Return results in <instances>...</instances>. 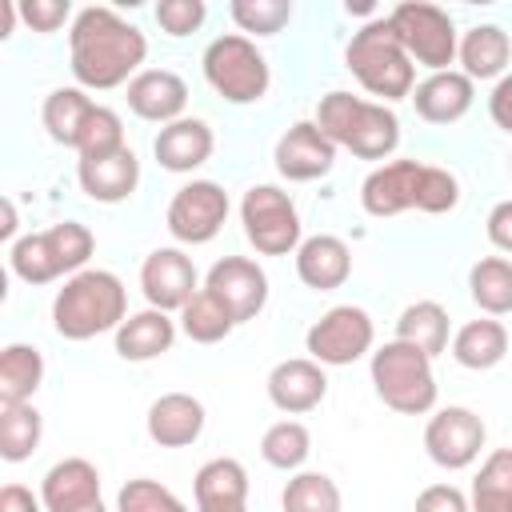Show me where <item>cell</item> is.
Here are the masks:
<instances>
[{
    "label": "cell",
    "mask_w": 512,
    "mask_h": 512,
    "mask_svg": "<svg viewBox=\"0 0 512 512\" xmlns=\"http://www.w3.org/2000/svg\"><path fill=\"white\" fill-rule=\"evenodd\" d=\"M68 56H72V76L80 88H120L128 76L144 72L148 40L136 24L120 20L112 8H84L72 20L68 32Z\"/></svg>",
    "instance_id": "obj_1"
},
{
    "label": "cell",
    "mask_w": 512,
    "mask_h": 512,
    "mask_svg": "<svg viewBox=\"0 0 512 512\" xmlns=\"http://www.w3.org/2000/svg\"><path fill=\"white\" fill-rule=\"evenodd\" d=\"M128 320V288L108 268H84L64 280L52 300V328L64 340H92Z\"/></svg>",
    "instance_id": "obj_2"
},
{
    "label": "cell",
    "mask_w": 512,
    "mask_h": 512,
    "mask_svg": "<svg viewBox=\"0 0 512 512\" xmlns=\"http://www.w3.org/2000/svg\"><path fill=\"white\" fill-rule=\"evenodd\" d=\"M316 124H320V132L336 148H348L360 160H384L400 144V120H396L392 108L372 104V100H360V96L340 92V88L328 92V96H320Z\"/></svg>",
    "instance_id": "obj_3"
},
{
    "label": "cell",
    "mask_w": 512,
    "mask_h": 512,
    "mask_svg": "<svg viewBox=\"0 0 512 512\" xmlns=\"http://www.w3.org/2000/svg\"><path fill=\"white\" fill-rule=\"evenodd\" d=\"M344 64L360 80V88L380 96V100H404L416 88L412 56L404 52L388 16L368 20L360 32H352V40L344 48Z\"/></svg>",
    "instance_id": "obj_4"
},
{
    "label": "cell",
    "mask_w": 512,
    "mask_h": 512,
    "mask_svg": "<svg viewBox=\"0 0 512 512\" xmlns=\"http://www.w3.org/2000/svg\"><path fill=\"white\" fill-rule=\"evenodd\" d=\"M92 248H96L92 232L76 220H64V224H52L48 232H28V236L12 240L8 244V268L24 284H52L60 276L84 272Z\"/></svg>",
    "instance_id": "obj_5"
},
{
    "label": "cell",
    "mask_w": 512,
    "mask_h": 512,
    "mask_svg": "<svg viewBox=\"0 0 512 512\" xmlns=\"http://www.w3.org/2000/svg\"><path fill=\"white\" fill-rule=\"evenodd\" d=\"M372 388L384 400V408L400 412V416H424L436 408V372H432V356H424L420 348L404 344V340H388L372 352Z\"/></svg>",
    "instance_id": "obj_6"
},
{
    "label": "cell",
    "mask_w": 512,
    "mask_h": 512,
    "mask_svg": "<svg viewBox=\"0 0 512 512\" xmlns=\"http://www.w3.org/2000/svg\"><path fill=\"white\" fill-rule=\"evenodd\" d=\"M204 80L228 104H256L268 92L272 76H268L264 52L248 36L228 32V36H216L204 48Z\"/></svg>",
    "instance_id": "obj_7"
},
{
    "label": "cell",
    "mask_w": 512,
    "mask_h": 512,
    "mask_svg": "<svg viewBox=\"0 0 512 512\" xmlns=\"http://www.w3.org/2000/svg\"><path fill=\"white\" fill-rule=\"evenodd\" d=\"M240 224L260 256H288L300 248V212L276 184H252L240 200Z\"/></svg>",
    "instance_id": "obj_8"
},
{
    "label": "cell",
    "mask_w": 512,
    "mask_h": 512,
    "mask_svg": "<svg viewBox=\"0 0 512 512\" xmlns=\"http://www.w3.org/2000/svg\"><path fill=\"white\" fill-rule=\"evenodd\" d=\"M388 20H392L404 52L412 56V64H424L432 72H448L460 44H456V24L444 8L424 4V0H404L388 12Z\"/></svg>",
    "instance_id": "obj_9"
},
{
    "label": "cell",
    "mask_w": 512,
    "mask_h": 512,
    "mask_svg": "<svg viewBox=\"0 0 512 512\" xmlns=\"http://www.w3.org/2000/svg\"><path fill=\"white\" fill-rule=\"evenodd\" d=\"M372 340H376L372 316L356 304H336L308 328L304 348L316 364L344 368V364H356L364 352H372Z\"/></svg>",
    "instance_id": "obj_10"
},
{
    "label": "cell",
    "mask_w": 512,
    "mask_h": 512,
    "mask_svg": "<svg viewBox=\"0 0 512 512\" xmlns=\"http://www.w3.org/2000/svg\"><path fill=\"white\" fill-rule=\"evenodd\" d=\"M228 220V192L216 180H192L168 200L164 224L180 244H208Z\"/></svg>",
    "instance_id": "obj_11"
},
{
    "label": "cell",
    "mask_w": 512,
    "mask_h": 512,
    "mask_svg": "<svg viewBox=\"0 0 512 512\" xmlns=\"http://www.w3.org/2000/svg\"><path fill=\"white\" fill-rule=\"evenodd\" d=\"M484 436H488L484 420L464 404H448L424 424V448H428L432 464H440L448 472H460V468L476 464V456L484 448Z\"/></svg>",
    "instance_id": "obj_12"
},
{
    "label": "cell",
    "mask_w": 512,
    "mask_h": 512,
    "mask_svg": "<svg viewBox=\"0 0 512 512\" xmlns=\"http://www.w3.org/2000/svg\"><path fill=\"white\" fill-rule=\"evenodd\" d=\"M204 288L232 312L236 324H248L268 304V272L248 256H224L208 268Z\"/></svg>",
    "instance_id": "obj_13"
},
{
    "label": "cell",
    "mask_w": 512,
    "mask_h": 512,
    "mask_svg": "<svg viewBox=\"0 0 512 512\" xmlns=\"http://www.w3.org/2000/svg\"><path fill=\"white\" fill-rule=\"evenodd\" d=\"M140 292L148 308L180 312L200 288H196V264L180 248H156L140 264Z\"/></svg>",
    "instance_id": "obj_14"
},
{
    "label": "cell",
    "mask_w": 512,
    "mask_h": 512,
    "mask_svg": "<svg viewBox=\"0 0 512 512\" xmlns=\"http://www.w3.org/2000/svg\"><path fill=\"white\" fill-rule=\"evenodd\" d=\"M428 164L420 160H388L372 168L360 184V204L368 216H396L404 208H420V188H424Z\"/></svg>",
    "instance_id": "obj_15"
},
{
    "label": "cell",
    "mask_w": 512,
    "mask_h": 512,
    "mask_svg": "<svg viewBox=\"0 0 512 512\" xmlns=\"http://www.w3.org/2000/svg\"><path fill=\"white\" fill-rule=\"evenodd\" d=\"M272 160H276V172H280L284 180L304 184V180H320V176L332 172V164H336V144L320 132L316 120H296V124L276 140Z\"/></svg>",
    "instance_id": "obj_16"
},
{
    "label": "cell",
    "mask_w": 512,
    "mask_h": 512,
    "mask_svg": "<svg viewBox=\"0 0 512 512\" xmlns=\"http://www.w3.org/2000/svg\"><path fill=\"white\" fill-rule=\"evenodd\" d=\"M324 396H328V376H324V364H316L312 356L280 360V364L268 372V400H272L280 412H288V416L312 412Z\"/></svg>",
    "instance_id": "obj_17"
},
{
    "label": "cell",
    "mask_w": 512,
    "mask_h": 512,
    "mask_svg": "<svg viewBox=\"0 0 512 512\" xmlns=\"http://www.w3.org/2000/svg\"><path fill=\"white\" fill-rule=\"evenodd\" d=\"M76 180H80V188H84L88 200H96V204H120L140 184V160L124 144V148H116L108 156L76 160Z\"/></svg>",
    "instance_id": "obj_18"
},
{
    "label": "cell",
    "mask_w": 512,
    "mask_h": 512,
    "mask_svg": "<svg viewBox=\"0 0 512 512\" xmlns=\"http://www.w3.org/2000/svg\"><path fill=\"white\" fill-rule=\"evenodd\" d=\"M184 104H188V84L168 68H144L128 80V108L140 120L172 124L184 116Z\"/></svg>",
    "instance_id": "obj_19"
},
{
    "label": "cell",
    "mask_w": 512,
    "mask_h": 512,
    "mask_svg": "<svg viewBox=\"0 0 512 512\" xmlns=\"http://www.w3.org/2000/svg\"><path fill=\"white\" fill-rule=\"evenodd\" d=\"M204 404L192 392H164L148 408V436L160 448H188L204 432Z\"/></svg>",
    "instance_id": "obj_20"
},
{
    "label": "cell",
    "mask_w": 512,
    "mask_h": 512,
    "mask_svg": "<svg viewBox=\"0 0 512 512\" xmlns=\"http://www.w3.org/2000/svg\"><path fill=\"white\" fill-rule=\"evenodd\" d=\"M40 500H44V512H76V508H88L100 500V472L92 460L84 456H68V460H56L44 480H40Z\"/></svg>",
    "instance_id": "obj_21"
},
{
    "label": "cell",
    "mask_w": 512,
    "mask_h": 512,
    "mask_svg": "<svg viewBox=\"0 0 512 512\" xmlns=\"http://www.w3.org/2000/svg\"><path fill=\"white\" fill-rule=\"evenodd\" d=\"M212 148H216V136L196 116H180V120L164 124L152 140V152L164 172H192L212 156Z\"/></svg>",
    "instance_id": "obj_22"
},
{
    "label": "cell",
    "mask_w": 512,
    "mask_h": 512,
    "mask_svg": "<svg viewBox=\"0 0 512 512\" xmlns=\"http://www.w3.org/2000/svg\"><path fill=\"white\" fill-rule=\"evenodd\" d=\"M296 276L300 284L316 288V292H332L352 276V252L340 236L332 232H316L308 240H300L296 248Z\"/></svg>",
    "instance_id": "obj_23"
},
{
    "label": "cell",
    "mask_w": 512,
    "mask_h": 512,
    "mask_svg": "<svg viewBox=\"0 0 512 512\" xmlns=\"http://www.w3.org/2000/svg\"><path fill=\"white\" fill-rule=\"evenodd\" d=\"M472 80L464 72H432L428 80H420L412 88V104H416V116L428 120V124H456L468 108H472Z\"/></svg>",
    "instance_id": "obj_24"
},
{
    "label": "cell",
    "mask_w": 512,
    "mask_h": 512,
    "mask_svg": "<svg viewBox=\"0 0 512 512\" xmlns=\"http://www.w3.org/2000/svg\"><path fill=\"white\" fill-rule=\"evenodd\" d=\"M172 340H176V320L160 308H144V312H132L116 328V356L144 364V360L164 356L172 348Z\"/></svg>",
    "instance_id": "obj_25"
},
{
    "label": "cell",
    "mask_w": 512,
    "mask_h": 512,
    "mask_svg": "<svg viewBox=\"0 0 512 512\" xmlns=\"http://www.w3.org/2000/svg\"><path fill=\"white\" fill-rule=\"evenodd\" d=\"M192 492H196V508H248V472L240 460L216 456L200 464Z\"/></svg>",
    "instance_id": "obj_26"
},
{
    "label": "cell",
    "mask_w": 512,
    "mask_h": 512,
    "mask_svg": "<svg viewBox=\"0 0 512 512\" xmlns=\"http://www.w3.org/2000/svg\"><path fill=\"white\" fill-rule=\"evenodd\" d=\"M460 64H464V76L468 80H492L508 68L512 60V40L500 24H476L464 32L460 40Z\"/></svg>",
    "instance_id": "obj_27"
},
{
    "label": "cell",
    "mask_w": 512,
    "mask_h": 512,
    "mask_svg": "<svg viewBox=\"0 0 512 512\" xmlns=\"http://www.w3.org/2000/svg\"><path fill=\"white\" fill-rule=\"evenodd\" d=\"M452 356L460 368H472V372H484V368H496L504 356H508V328L500 320H468L456 336H452Z\"/></svg>",
    "instance_id": "obj_28"
},
{
    "label": "cell",
    "mask_w": 512,
    "mask_h": 512,
    "mask_svg": "<svg viewBox=\"0 0 512 512\" xmlns=\"http://www.w3.org/2000/svg\"><path fill=\"white\" fill-rule=\"evenodd\" d=\"M96 112V104L84 96V88H52L44 96V108H40V120L48 128V136L64 148H76L84 128H88V116Z\"/></svg>",
    "instance_id": "obj_29"
},
{
    "label": "cell",
    "mask_w": 512,
    "mask_h": 512,
    "mask_svg": "<svg viewBox=\"0 0 512 512\" xmlns=\"http://www.w3.org/2000/svg\"><path fill=\"white\" fill-rule=\"evenodd\" d=\"M44 380V356L32 344H8L0 352V404H28Z\"/></svg>",
    "instance_id": "obj_30"
},
{
    "label": "cell",
    "mask_w": 512,
    "mask_h": 512,
    "mask_svg": "<svg viewBox=\"0 0 512 512\" xmlns=\"http://www.w3.org/2000/svg\"><path fill=\"white\" fill-rule=\"evenodd\" d=\"M396 340L420 348L424 356H440L448 348V312L436 300H416L396 320Z\"/></svg>",
    "instance_id": "obj_31"
},
{
    "label": "cell",
    "mask_w": 512,
    "mask_h": 512,
    "mask_svg": "<svg viewBox=\"0 0 512 512\" xmlns=\"http://www.w3.org/2000/svg\"><path fill=\"white\" fill-rule=\"evenodd\" d=\"M468 292L480 312L488 316H508L512 312V260L504 256H484L468 272Z\"/></svg>",
    "instance_id": "obj_32"
},
{
    "label": "cell",
    "mask_w": 512,
    "mask_h": 512,
    "mask_svg": "<svg viewBox=\"0 0 512 512\" xmlns=\"http://www.w3.org/2000/svg\"><path fill=\"white\" fill-rule=\"evenodd\" d=\"M468 504L472 512H512V448H496L484 456Z\"/></svg>",
    "instance_id": "obj_33"
},
{
    "label": "cell",
    "mask_w": 512,
    "mask_h": 512,
    "mask_svg": "<svg viewBox=\"0 0 512 512\" xmlns=\"http://www.w3.org/2000/svg\"><path fill=\"white\" fill-rule=\"evenodd\" d=\"M40 436H44V420L32 408V400L28 404H0V456L8 464L28 460L40 448Z\"/></svg>",
    "instance_id": "obj_34"
},
{
    "label": "cell",
    "mask_w": 512,
    "mask_h": 512,
    "mask_svg": "<svg viewBox=\"0 0 512 512\" xmlns=\"http://www.w3.org/2000/svg\"><path fill=\"white\" fill-rule=\"evenodd\" d=\"M232 328H236L232 312H228L208 288H200V292L180 308V332H184L192 344H220Z\"/></svg>",
    "instance_id": "obj_35"
},
{
    "label": "cell",
    "mask_w": 512,
    "mask_h": 512,
    "mask_svg": "<svg viewBox=\"0 0 512 512\" xmlns=\"http://www.w3.org/2000/svg\"><path fill=\"white\" fill-rule=\"evenodd\" d=\"M340 504L344 496L328 472H296L280 496L284 512H340Z\"/></svg>",
    "instance_id": "obj_36"
},
{
    "label": "cell",
    "mask_w": 512,
    "mask_h": 512,
    "mask_svg": "<svg viewBox=\"0 0 512 512\" xmlns=\"http://www.w3.org/2000/svg\"><path fill=\"white\" fill-rule=\"evenodd\" d=\"M312 452V432L300 420H276L264 436H260V456L280 468V472H296Z\"/></svg>",
    "instance_id": "obj_37"
},
{
    "label": "cell",
    "mask_w": 512,
    "mask_h": 512,
    "mask_svg": "<svg viewBox=\"0 0 512 512\" xmlns=\"http://www.w3.org/2000/svg\"><path fill=\"white\" fill-rule=\"evenodd\" d=\"M116 512H188V504L164 488L160 480H148V476H136L120 488L116 496Z\"/></svg>",
    "instance_id": "obj_38"
},
{
    "label": "cell",
    "mask_w": 512,
    "mask_h": 512,
    "mask_svg": "<svg viewBox=\"0 0 512 512\" xmlns=\"http://www.w3.org/2000/svg\"><path fill=\"white\" fill-rule=\"evenodd\" d=\"M228 12L240 24V32H256V36H276L292 20L288 0H232Z\"/></svg>",
    "instance_id": "obj_39"
},
{
    "label": "cell",
    "mask_w": 512,
    "mask_h": 512,
    "mask_svg": "<svg viewBox=\"0 0 512 512\" xmlns=\"http://www.w3.org/2000/svg\"><path fill=\"white\" fill-rule=\"evenodd\" d=\"M116 148H124V124H120V116L112 108L96 104V112L88 116V128H84L76 152H80V160H92V156H108Z\"/></svg>",
    "instance_id": "obj_40"
},
{
    "label": "cell",
    "mask_w": 512,
    "mask_h": 512,
    "mask_svg": "<svg viewBox=\"0 0 512 512\" xmlns=\"http://www.w3.org/2000/svg\"><path fill=\"white\" fill-rule=\"evenodd\" d=\"M456 204H460V184H456V176H452L448 168H432V164H428L424 188H420V212L440 216V212H452Z\"/></svg>",
    "instance_id": "obj_41"
},
{
    "label": "cell",
    "mask_w": 512,
    "mask_h": 512,
    "mask_svg": "<svg viewBox=\"0 0 512 512\" xmlns=\"http://www.w3.org/2000/svg\"><path fill=\"white\" fill-rule=\"evenodd\" d=\"M208 8L204 0H160L156 4V24L168 32V36H188L204 24Z\"/></svg>",
    "instance_id": "obj_42"
},
{
    "label": "cell",
    "mask_w": 512,
    "mask_h": 512,
    "mask_svg": "<svg viewBox=\"0 0 512 512\" xmlns=\"http://www.w3.org/2000/svg\"><path fill=\"white\" fill-rule=\"evenodd\" d=\"M20 8V20L32 28V32H56L64 20H68V0H24L16 4Z\"/></svg>",
    "instance_id": "obj_43"
},
{
    "label": "cell",
    "mask_w": 512,
    "mask_h": 512,
    "mask_svg": "<svg viewBox=\"0 0 512 512\" xmlns=\"http://www.w3.org/2000/svg\"><path fill=\"white\" fill-rule=\"evenodd\" d=\"M416 512H472V504L456 484H428L416 496Z\"/></svg>",
    "instance_id": "obj_44"
},
{
    "label": "cell",
    "mask_w": 512,
    "mask_h": 512,
    "mask_svg": "<svg viewBox=\"0 0 512 512\" xmlns=\"http://www.w3.org/2000/svg\"><path fill=\"white\" fill-rule=\"evenodd\" d=\"M484 232H488L492 248H500V252H512V200H500V204L488 212V220H484Z\"/></svg>",
    "instance_id": "obj_45"
},
{
    "label": "cell",
    "mask_w": 512,
    "mask_h": 512,
    "mask_svg": "<svg viewBox=\"0 0 512 512\" xmlns=\"http://www.w3.org/2000/svg\"><path fill=\"white\" fill-rule=\"evenodd\" d=\"M488 116H492L496 128H504L512 136V72L496 80V88L488 96Z\"/></svg>",
    "instance_id": "obj_46"
},
{
    "label": "cell",
    "mask_w": 512,
    "mask_h": 512,
    "mask_svg": "<svg viewBox=\"0 0 512 512\" xmlns=\"http://www.w3.org/2000/svg\"><path fill=\"white\" fill-rule=\"evenodd\" d=\"M40 508H44V500L24 484H4L0 488V512H40Z\"/></svg>",
    "instance_id": "obj_47"
},
{
    "label": "cell",
    "mask_w": 512,
    "mask_h": 512,
    "mask_svg": "<svg viewBox=\"0 0 512 512\" xmlns=\"http://www.w3.org/2000/svg\"><path fill=\"white\" fill-rule=\"evenodd\" d=\"M0 236H4V240L16 236V208H12V200H4V224H0Z\"/></svg>",
    "instance_id": "obj_48"
},
{
    "label": "cell",
    "mask_w": 512,
    "mask_h": 512,
    "mask_svg": "<svg viewBox=\"0 0 512 512\" xmlns=\"http://www.w3.org/2000/svg\"><path fill=\"white\" fill-rule=\"evenodd\" d=\"M76 512H108V508H104V500H96V504H88V508H76Z\"/></svg>",
    "instance_id": "obj_49"
},
{
    "label": "cell",
    "mask_w": 512,
    "mask_h": 512,
    "mask_svg": "<svg viewBox=\"0 0 512 512\" xmlns=\"http://www.w3.org/2000/svg\"><path fill=\"white\" fill-rule=\"evenodd\" d=\"M196 512H248V508H196Z\"/></svg>",
    "instance_id": "obj_50"
}]
</instances>
